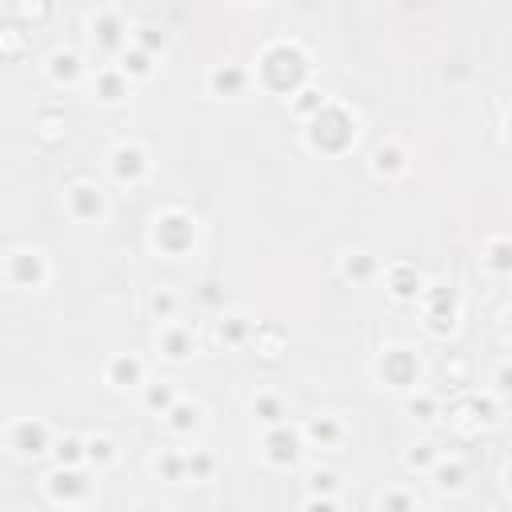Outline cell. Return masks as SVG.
I'll use <instances>...</instances> for the list:
<instances>
[{"mask_svg": "<svg viewBox=\"0 0 512 512\" xmlns=\"http://www.w3.org/2000/svg\"><path fill=\"white\" fill-rule=\"evenodd\" d=\"M248 72H252V88L288 100L296 88L308 84V76H312V52L296 36H272V40L260 44L256 60L248 64Z\"/></svg>", "mask_w": 512, "mask_h": 512, "instance_id": "cell-1", "label": "cell"}, {"mask_svg": "<svg viewBox=\"0 0 512 512\" xmlns=\"http://www.w3.org/2000/svg\"><path fill=\"white\" fill-rule=\"evenodd\" d=\"M360 140V116L352 104L344 100H324V108L304 120V148L320 152V156H344L352 152V144Z\"/></svg>", "mask_w": 512, "mask_h": 512, "instance_id": "cell-2", "label": "cell"}, {"mask_svg": "<svg viewBox=\"0 0 512 512\" xmlns=\"http://www.w3.org/2000/svg\"><path fill=\"white\" fill-rule=\"evenodd\" d=\"M200 220L196 212L180 208V204H164L152 212L148 220V248L160 256V260H180V256H192L196 244H200Z\"/></svg>", "mask_w": 512, "mask_h": 512, "instance_id": "cell-3", "label": "cell"}, {"mask_svg": "<svg viewBox=\"0 0 512 512\" xmlns=\"http://www.w3.org/2000/svg\"><path fill=\"white\" fill-rule=\"evenodd\" d=\"M424 376H428V364H424V356L412 340H388L372 356V380L380 388H392L396 396H408V392L424 388Z\"/></svg>", "mask_w": 512, "mask_h": 512, "instance_id": "cell-4", "label": "cell"}, {"mask_svg": "<svg viewBox=\"0 0 512 512\" xmlns=\"http://www.w3.org/2000/svg\"><path fill=\"white\" fill-rule=\"evenodd\" d=\"M416 304H420V316H424V332L432 340H448L460 328L464 296H460V288L452 280H428Z\"/></svg>", "mask_w": 512, "mask_h": 512, "instance_id": "cell-5", "label": "cell"}, {"mask_svg": "<svg viewBox=\"0 0 512 512\" xmlns=\"http://www.w3.org/2000/svg\"><path fill=\"white\" fill-rule=\"evenodd\" d=\"M0 268H4V280H8L12 288H20V292H40V288H48V280H52L48 256H44L40 248H32V244L8 248L4 260H0Z\"/></svg>", "mask_w": 512, "mask_h": 512, "instance_id": "cell-6", "label": "cell"}, {"mask_svg": "<svg viewBox=\"0 0 512 512\" xmlns=\"http://www.w3.org/2000/svg\"><path fill=\"white\" fill-rule=\"evenodd\" d=\"M40 492L52 508H88L92 476H88V468H52V472H44Z\"/></svg>", "mask_w": 512, "mask_h": 512, "instance_id": "cell-7", "label": "cell"}, {"mask_svg": "<svg viewBox=\"0 0 512 512\" xmlns=\"http://www.w3.org/2000/svg\"><path fill=\"white\" fill-rule=\"evenodd\" d=\"M128 32H132V24H128V16H124V8L100 4V8L88 12V40H92V48L104 52V56L116 60V56L124 52V44H128Z\"/></svg>", "mask_w": 512, "mask_h": 512, "instance_id": "cell-8", "label": "cell"}, {"mask_svg": "<svg viewBox=\"0 0 512 512\" xmlns=\"http://www.w3.org/2000/svg\"><path fill=\"white\" fill-rule=\"evenodd\" d=\"M60 204H64V216H68L72 224H104L108 212H112L108 192H104L96 180H72V184L64 188Z\"/></svg>", "mask_w": 512, "mask_h": 512, "instance_id": "cell-9", "label": "cell"}, {"mask_svg": "<svg viewBox=\"0 0 512 512\" xmlns=\"http://www.w3.org/2000/svg\"><path fill=\"white\" fill-rule=\"evenodd\" d=\"M52 440H56V432L40 416H16L4 428V448L16 460H40V456H48L52 452Z\"/></svg>", "mask_w": 512, "mask_h": 512, "instance_id": "cell-10", "label": "cell"}, {"mask_svg": "<svg viewBox=\"0 0 512 512\" xmlns=\"http://www.w3.org/2000/svg\"><path fill=\"white\" fill-rule=\"evenodd\" d=\"M108 172L124 188H144L152 180V152L140 140H120L108 152Z\"/></svg>", "mask_w": 512, "mask_h": 512, "instance_id": "cell-11", "label": "cell"}, {"mask_svg": "<svg viewBox=\"0 0 512 512\" xmlns=\"http://www.w3.org/2000/svg\"><path fill=\"white\" fill-rule=\"evenodd\" d=\"M300 456H304V440L292 420H284L276 428H260V460L268 468H296Z\"/></svg>", "mask_w": 512, "mask_h": 512, "instance_id": "cell-12", "label": "cell"}, {"mask_svg": "<svg viewBox=\"0 0 512 512\" xmlns=\"http://www.w3.org/2000/svg\"><path fill=\"white\" fill-rule=\"evenodd\" d=\"M368 172H372L376 180H384V184L404 180V176L412 172V152H408V144H404L396 132H388L384 140H376L372 152H368Z\"/></svg>", "mask_w": 512, "mask_h": 512, "instance_id": "cell-13", "label": "cell"}, {"mask_svg": "<svg viewBox=\"0 0 512 512\" xmlns=\"http://www.w3.org/2000/svg\"><path fill=\"white\" fill-rule=\"evenodd\" d=\"M380 280H384V292H388L396 304H416L420 292H424V284H428V276H424L412 260H388V264L380 268Z\"/></svg>", "mask_w": 512, "mask_h": 512, "instance_id": "cell-14", "label": "cell"}, {"mask_svg": "<svg viewBox=\"0 0 512 512\" xmlns=\"http://www.w3.org/2000/svg\"><path fill=\"white\" fill-rule=\"evenodd\" d=\"M500 416H504V400L484 388V392H468V396L456 404V416H452V420H456L464 432H480V428H492Z\"/></svg>", "mask_w": 512, "mask_h": 512, "instance_id": "cell-15", "label": "cell"}, {"mask_svg": "<svg viewBox=\"0 0 512 512\" xmlns=\"http://www.w3.org/2000/svg\"><path fill=\"white\" fill-rule=\"evenodd\" d=\"M204 88H208V96H216V100H240L244 92H252V72H248V64H240V60H224V64H212V68H208Z\"/></svg>", "mask_w": 512, "mask_h": 512, "instance_id": "cell-16", "label": "cell"}, {"mask_svg": "<svg viewBox=\"0 0 512 512\" xmlns=\"http://www.w3.org/2000/svg\"><path fill=\"white\" fill-rule=\"evenodd\" d=\"M104 384L116 392H140L148 384V364L136 352H112L104 360Z\"/></svg>", "mask_w": 512, "mask_h": 512, "instance_id": "cell-17", "label": "cell"}, {"mask_svg": "<svg viewBox=\"0 0 512 512\" xmlns=\"http://www.w3.org/2000/svg\"><path fill=\"white\" fill-rule=\"evenodd\" d=\"M156 352H160V360H168V364H188V360L200 352V340H196V332H192L188 324L168 320V324H160V332H156Z\"/></svg>", "mask_w": 512, "mask_h": 512, "instance_id": "cell-18", "label": "cell"}, {"mask_svg": "<svg viewBox=\"0 0 512 512\" xmlns=\"http://www.w3.org/2000/svg\"><path fill=\"white\" fill-rule=\"evenodd\" d=\"M44 76H48L56 88H72V84H80V80L88 76V64H84V56H80L76 48L60 44V48L48 52V60H44Z\"/></svg>", "mask_w": 512, "mask_h": 512, "instance_id": "cell-19", "label": "cell"}, {"mask_svg": "<svg viewBox=\"0 0 512 512\" xmlns=\"http://www.w3.org/2000/svg\"><path fill=\"white\" fill-rule=\"evenodd\" d=\"M300 428V440H304V448H336L340 440H344V420L336 416V412H312L304 424H296Z\"/></svg>", "mask_w": 512, "mask_h": 512, "instance_id": "cell-20", "label": "cell"}, {"mask_svg": "<svg viewBox=\"0 0 512 512\" xmlns=\"http://www.w3.org/2000/svg\"><path fill=\"white\" fill-rule=\"evenodd\" d=\"M252 328H256V320H252L244 308H228V312H220V316L212 320V332H216V340H220L224 348H248Z\"/></svg>", "mask_w": 512, "mask_h": 512, "instance_id": "cell-21", "label": "cell"}, {"mask_svg": "<svg viewBox=\"0 0 512 512\" xmlns=\"http://www.w3.org/2000/svg\"><path fill=\"white\" fill-rule=\"evenodd\" d=\"M380 268H384V260H380L376 252H368V248H348V252H340V260H336V272H340L344 280H352V284H372V280L380 276Z\"/></svg>", "mask_w": 512, "mask_h": 512, "instance_id": "cell-22", "label": "cell"}, {"mask_svg": "<svg viewBox=\"0 0 512 512\" xmlns=\"http://www.w3.org/2000/svg\"><path fill=\"white\" fill-rule=\"evenodd\" d=\"M428 480H432L436 492H444V496H460V492L468 488V464H464L456 452H444V456L432 464Z\"/></svg>", "mask_w": 512, "mask_h": 512, "instance_id": "cell-23", "label": "cell"}, {"mask_svg": "<svg viewBox=\"0 0 512 512\" xmlns=\"http://www.w3.org/2000/svg\"><path fill=\"white\" fill-rule=\"evenodd\" d=\"M92 92H96V100H100V104L116 108V104H124V100H128L132 84H128V80L120 76V68L108 60V64H96V72H92Z\"/></svg>", "mask_w": 512, "mask_h": 512, "instance_id": "cell-24", "label": "cell"}, {"mask_svg": "<svg viewBox=\"0 0 512 512\" xmlns=\"http://www.w3.org/2000/svg\"><path fill=\"white\" fill-rule=\"evenodd\" d=\"M480 268L492 276V280H508L512 272V244L504 232H492L484 244H480Z\"/></svg>", "mask_w": 512, "mask_h": 512, "instance_id": "cell-25", "label": "cell"}, {"mask_svg": "<svg viewBox=\"0 0 512 512\" xmlns=\"http://www.w3.org/2000/svg\"><path fill=\"white\" fill-rule=\"evenodd\" d=\"M160 420H164V428H168L172 436H192V432H200V424H204V408H200L196 400H188V396H176V404H172Z\"/></svg>", "mask_w": 512, "mask_h": 512, "instance_id": "cell-26", "label": "cell"}, {"mask_svg": "<svg viewBox=\"0 0 512 512\" xmlns=\"http://www.w3.org/2000/svg\"><path fill=\"white\" fill-rule=\"evenodd\" d=\"M112 64L120 68V76H124L128 84H144V80H152V72H156V56L140 52L136 44H124V52H120Z\"/></svg>", "mask_w": 512, "mask_h": 512, "instance_id": "cell-27", "label": "cell"}, {"mask_svg": "<svg viewBox=\"0 0 512 512\" xmlns=\"http://www.w3.org/2000/svg\"><path fill=\"white\" fill-rule=\"evenodd\" d=\"M116 460H120V448H116L112 436H104V432L84 436V468H88V472H104V468H112Z\"/></svg>", "mask_w": 512, "mask_h": 512, "instance_id": "cell-28", "label": "cell"}, {"mask_svg": "<svg viewBox=\"0 0 512 512\" xmlns=\"http://www.w3.org/2000/svg\"><path fill=\"white\" fill-rule=\"evenodd\" d=\"M148 472H152L156 480H164V484L188 480V476H184V448H156V452L148 456Z\"/></svg>", "mask_w": 512, "mask_h": 512, "instance_id": "cell-29", "label": "cell"}, {"mask_svg": "<svg viewBox=\"0 0 512 512\" xmlns=\"http://www.w3.org/2000/svg\"><path fill=\"white\" fill-rule=\"evenodd\" d=\"M376 512H420V496L408 484H384L372 500Z\"/></svg>", "mask_w": 512, "mask_h": 512, "instance_id": "cell-30", "label": "cell"}, {"mask_svg": "<svg viewBox=\"0 0 512 512\" xmlns=\"http://www.w3.org/2000/svg\"><path fill=\"white\" fill-rule=\"evenodd\" d=\"M440 456H444V448H440L432 436H420L416 444H408V448H404V456H400V460H404V468H408V472L428 476V472H432V464H436Z\"/></svg>", "mask_w": 512, "mask_h": 512, "instance_id": "cell-31", "label": "cell"}, {"mask_svg": "<svg viewBox=\"0 0 512 512\" xmlns=\"http://www.w3.org/2000/svg\"><path fill=\"white\" fill-rule=\"evenodd\" d=\"M248 412L256 416V424H260V428H276V424H284V420H288V404H284L276 392H256V396H252V404H248Z\"/></svg>", "mask_w": 512, "mask_h": 512, "instance_id": "cell-32", "label": "cell"}, {"mask_svg": "<svg viewBox=\"0 0 512 512\" xmlns=\"http://www.w3.org/2000/svg\"><path fill=\"white\" fill-rule=\"evenodd\" d=\"M324 100H328V96L308 80L304 88H296V92L288 96V112H292V120H296V124H304V120H312V116L324 108Z\"/></svg>", "mask_w": 512, "mask_h": 512, "instance_id": "cell-33", "label": "cell"}, {"mask_svg": "<svg viewBox=\"0 0 512 512\" xmlns=\"http://www.w3.org/2000/svg\"><path fill=\"white\" fill-rule=\"evenodd\" d=\"M176 396H180V388H176L172 380H148V384L140 388V404H144L148 412H156V416H164V412L176 404Z\"/></svg>", "mask_w": 512, "mask_h": 512, "instance_id": "cell-34", "label": "cell"}, {"mask_svg": "<svg viewBox=\"0 0 512 512\" xmlns=\"http://www.w3.org/2000/svg\"><path fill=\"white\" fill-rule=\"evenodd\" d=\"M400 408H404V416H412V420H420V424H432V420L440 416V400H436L428 388H416V392L400 396Z\"/></svg>", "mask_w": 512, "mask_h": 512, "instance_id": "cell-35", "label": "cell"}, {"mask_svg": "<svg viewBox=\"0 0 512 512\" xmlns=\"http://www.w3.org/2000/svg\"><path fill=\"white\" fill-rule=\"evenodd\" d=\"M248 348H256L264 360H276V356L284 352V328H276V324H260V320H256Z\"/></svg>", "mask_w": 512, "mask_h": 512, "instance_id": "cell-36", "label": "cell"}, {"mask_svg": "<svg viewBox=\"0 0 512 512\" xmlns=\"http://www.w3.org/2000/svg\"><path fill=\"white\" fill-rule=\"evenodd\" d=\"M128 44H136V48L148 52V56H160V52L168 48V32H164L160 24H132Z\"/></svg>", "mask_w": 512, "mask_h": 512, "instance_id": "cell-37", "label": "cell"}, {"mask_svg": "<svg viewBox=\"0 0 512 512\" xmlns=\"http://www.w3.org/2000/svg\"><path fill=\"white\" fill-rule=\"evenodd\" d=\"M48 456L56 460V468H84V436H56Z\"/></svg>", "mask_w": 512, "mask_h": 512, "instance_id": "cell-38", "label": "cell"}, {"mask_svg": "<svg viewBox=\"0 0 512 512\" xmlns=\"http://www.w3.org/2000/svg\"><path fill=\"white\" fill-rule=\"evenodd\" d=\"M220 468V460L208 448H184V476L188 480H212Z\"/></svg>", "mask_w": 512, "mask_h": 512, "instance_id": "cell-39", "label": "cell"}, {"mask_svg": "<svg viewBox=\"0 0 512 512\" xmlns=\"http://www.w3.org/2000/svg\"><path fill=\"white\" fill-rule=\"evenodd\" d=\"M176 312H180V296H176L172 288H152V292H148V316H152L156 324L176 320Z\"/></svg>", "mask_w": 512, "mask_h": 512, "instance_id": "cell-40", "label": "cell"}, {"mask_svg": "<svg viewBox=\"0 0 512 512\" xmlns=\"http://www.w3.org/2000/svg\"><path fill=\"white\" fill-rule=\"evenodd\" d=\"M304 488H308V496H340V472L336 468H312Z\"/></svg>", "mask_w": 512, "mask_h": 512, "instance_id": "cell-41", "label": "cell"}, {"mask_svg": "<svg viewBox=\"0 0 512 512\" xmlns=\"http://www.w3.org/2000/svg\"><path fill=\"white\" fill-rule=\"evenodd\" d=\"M300 512H340V496H308Z\"/></svg>", "mask_w": 512, "mask_h": 512, "instance_id": "cell-42", "label": "cell"}, {"mask_svg": "<svg viewBox=\"0 0 512 512\" xmlns=\"http://www.w3.org/2000/svg\"><path fill=\"white\" fill-rule=\"evenodd\" d=\"M40 128H44V136H56V132L64 128V108H60V112L40 108Z\"/></svg>", "mask_w": 512, "mask_h": 512, "instance_id": "cell-43", "label": "cell"}, {"mask_svg": "<svg viewBox=\"0 0 512 512\" xmlns=\"http://www.w3.org/2000/svg\"><path fill=\"white\" fill-rule=\"evenodd\" d=\"M136 512H172V508H168V504H140Z\"/></svg>", "mask_w": 512, "mask_h": 512, "instance_id": "cell-44", "label": "cell"}, {"mask_svg": "<svg viewBox=\"0 0 512 512\" xmlns=\"http://www.w3.org/2000/svg\"><path fill=\"white\" fill-rule=\"evenodd\" d=\"M56 512H92V508H56Z\"/></svg>", "mask_w": 512, "mask_h": 512, "instance_id": "cell-45", "label": "cell"}]
</instances>
